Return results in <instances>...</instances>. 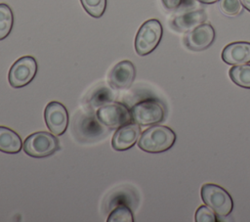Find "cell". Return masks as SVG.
I'll return each instance as SVG.
<instances>
[{
    "label": "cell",
    "mask_w": 250,
    "mask_h": 222,
    "mask_svg": "<svg viewBox=\"0 0 250 222\" xmlns=\"http://www.w3.org/2000/svg\"><path fill=\"white\" fill-rule=\"evenodd\" d=\"M37 72L36 60L31 56H24L18 59L10 67L8 79L14 88H21L29 84Z\"/></svg>",
    "instance_id": "7"
},
{
    "label": "cell",
    "mask_w": 250,
    "mask_h": 222,
    "mask_svg": "<svg viewBox=\"0 0 250 222\" xmlns=\"http://www.w3.org/2000/svg\"><path fill=\"white\" fill-rule=\"evenodd\" d=\"M242 6L250 12V0H240Z\"/></svg>",
    "instance_id": "25"
},
{
    "label": "cell",
    "mask_w": 250,
    "mask_h": 222,
    "mask_svg": "<svg viewBox=\"0 0 250 222\" xmlns=\"http://www.w3.org/2000/svg\"><path fill=\"white\" fill-rule=\"evenodd\" d=\"M197 1H199L201 3H204V4H213V3H215L219 0H197Z\"/></svg>",
    "instance_id": "26"
},
{
    "label": "cell",
    "mask_w": 250,
    "mask_h": 222,
    "mask_svg": "<svg viewBox=\"0 0 250 222\" xmlns=\"http://www.w3.org/2000/svg\"><path fill=\"white\" fill-rule=\"evenodd\" d=\"M163 34L160 22L155 19L147 20L139 28L135 38V50L138 55L146 56L151 53L159 44Z\"/></svg>",
    "instance_id": "3"
},
{
    "label": "cell",
    "mask_w": 250,
    "mask_h": 222,
    "mask_svg": "<svg viewBox=\"0 0 250 222\" xmlns=\"http://www.w3.org/2000/svg\"><path fill=\"white\" fill-rule=\"evenodd\" d=\"M176 141L175 132L164 125H153L146 129L138 140V147L146 153L159 154L168 151Z\"/></svg>",
    "instance_id": "1"
},
{
    "label": "cell",
    "mask_w": 250,
    "mask_h": 222,
    "mask_svg": "<svg viewBox=\"0 0 250 222\" xmlns=\"http://www.w3.org/2000/svg\"><path fill=\"white\" fill-rule=\"evenodd\" d=\"M215 39V30L209 23H202L188 31L184 37L185 45L192 51L208 48Z\"/></svg>",
    "instance_id": "11"
},
{
    "label": "cell",
    "mask_w": 250,
    "mask_h": 222,
    "mask_svg": "<svg viewBox=\"0 0 250 222\" xmlns=\"http://www.w3.org/2000/svg\"><path fill=\"white\" fill-rule=\"evenodd\" d=\"M201 199L218 216H228L233 208V201L224 188L216 184H204L200 190Z\"/></svg>",
    "instance_id": "2"
},
{
    "label": "cell",
    "mask_w": 250,
    "mask_h": 222,
    "mask_svg": "<svg viewBox=\"0 0 250 222\" xmlns=\"http://www.w3.org/2000/svg\"><path fill=\"white\" fill-rule=\"evenodd\" d=\"M194 220L196 222H217L218 219L215 215V212L206 205H200L194 216Z\"/></svg>",
    "instance_id": "22"
},
{
    "label": "cell",
    "mask_w": 250,
    "mask_h": 222,
    "mask_svg": "<svg viewBox=\"0 0 250 222\" xmlns=\"http://www.w3.org/2000/svg\"><path fill=\"white\" fill-rule=\"evenodd\" d=\"M161 1L165 8H167L169 10H173V9L178 8L182 4L183 0H161Z\"/></svg>",
    "instance_id": "24"
},
{
    "label": "cell",
    "mask_w": 250,
    "mask_h": 222,
    "mask_svg": "<svg viewBox=\"0 0 250 222\" xmlns=\"http://www.w3.org/2000/svg\"><path fill=\"white\" fill-rule=\"evenodd\" d=\"M72 128L76 136L79 139L90 141L93 139H98L106 133L105 126L103 125L96 115H93L90 111H80V114H76L73 117Z\"/></svg>",
    "instance_id": "8"
},
{
    "label": "cell",
    "mask_w": 250,
    "mask_h": 222,
    "mask_svg": "<svg viewBox=\"0 0 250 222\" xmlns=\"http://www.w3.org/2000/svg\"><path fill=\"white\" fill-rule=\"evenodd\" d=\"M22 148L21 137L14 130L0 126V152L6 154H18Z\"/></svg>",
    "instance_id": "15"
},
{
    "label": "cell",
    "mask_w": 250,
    "mask_h": 222,
    "mask_svg": "<svg viewBox=\"0 0 250 222\" xmlns=\"http://www.w3.org/2000/svg\"><path fill=\"white\" fill-rule=\"evenodd\" d=\"M84 10L93 18H101L106 8V0H80Z\"/></svg>",
    "instance_id": "20"
},
{
    "label": "cell",
    "mask_w": 250,
    "mask_h": 222,
    "mask_svg": "<svg viewBox=\"0 0 250 222\" xmlns=\"http://www.w3.org/2000/svg\"><path fill=\"white\" fill-rule=\"evenodd\" d=\"M95 115L103 125L108 128H118L132 120L131 111L118 102H109L99 107Z\"/></svg>",
    "instance_id": "6"
},
{
    "label": "cell",
    "mask_w": 250,
    "mask_h": 222,
    "mask_svg": "<svg viewBox=\"0 0 250 222\" xmlns=\"http://www.w3.org/2000/svg\"><path fill=\"white\" fill-rule=\"evenodd\" d=\"M229 75L234 84L250 89V65L234 66L229 69Z\"/></svg>",
    "instance_id": "17"
},
{
    "label": "cell",
    "mask_w": 250,
    "mask_h": 222,
    "mask_svg": "<svg viewBox=\"0 0 250 222\" xmlns=\"http://www.w3.org/2000/svg\"><path fill=\"white\" fill-rule=\"evenodd\" d=\"M44 119L48 129L55 135H62L68 126L66 108L59 102H50L44 111Z\"/></svg>",
    "instance_id": "9"
},
{
    "label": "cell",
    "mask_w": 250,
    "mask_h": 222,
    "mask_svg": "<svg viewBox=\"0 0 250 222\" xmlns=\"http://www.w3.org/2000/svg\"><path fill=\"white\" fill-rule=\"evenodd\" d=\"M136 76V68L131 61L124 60L117 63L109 71L107 82L114 89L129 88Z\"/></svg>",
    "instance_id": "10"
},
{
    "label": "cell",
    "mask_w": 250,
    "mask_h": 222,
    "mask_svg": "<svg viewBox=\"0 0 250 222\" xmlns=\"http://www.w3.org/2000/svg\"><path fill=\"white\" fill-rule=\"evenodd\" d=\"M107 222H133L134 216L129 206L125 204H119L114 207L109 213Z\"/></svg>",
    "instance_id": "19"
},
{
    "label": "cell",
    "mask_w": 250,
    "mask_h": 222,
    "mask_svg": "<svg viewBox=\"0 0 250 222\" xmlns=\"http://www.w3.org/2000/svg\"><path fill=\"white\" fill-rule=\"evenodd\" d=\"M206 20L203 10H196L176 16L172 20V26L181 32H188L196 26L202 24Z\"/></svg>",
    "instance_id": "14"
},
{
    "label": "cell",
    "mask_w": 250,
    "mask_h": 222,
    "mask_svg": "<svg viewBox=\"0 0 250 222\" xmlns=\"http://www.w3.org/2000/svg\"><path fill=\"white\" fill-rule=\"evenodd\" d=\"M132 120L141 125L147 126L161 122L165 116L163 104L157 99H145L131 108Z\"/></svg>",
    "instance_id": "4"
},
{
    "label": "cell",
    "mask_w": 250,
    "mask_h": 222,
    "mask_svg": "<svg viewBox=\"0 0 250 222\" xmlns=\"http://www.w3.org/2000/svg\"><path fill=\"white\" fill-rule=\"evenodd\" d=\"M242 7L240 0H220L221 11L229 17L239 15L242 11Z\"/></svg>",
    "instance_id": "21"
},
{
    "label": "cell",
    "mask_w": 250,
    "mask_h": 222,
    "mask_svg": "<svg viewBox=\"0 0 250 222\" xmlns=\"http://www.w3.org/2000/svg\"><path fill=\"white\" fill-rule=\"evenodd\" d=\"M14 23V16L11 8L0 3V40L5 39L11 32Z\"/></svg>",
    "instance_id": "18"
},
{
    "label": "cell",
    "mask_w": 250,
    "mask_h": 222,
    "mask_svg": "<svg viewBox=\"0 0 250 222\" xmlns=\"http://www.w3.org/2000/svg\"><path fill=\"white\" fill-rule=\"evenodd\" d=\"M119 204H128V200L125 198V192L121 191L119 193H116L112 199L109 201V205L108 206H117Z\"/></svg>",
    "instance_id": "23"
},
{
    "label": "cell",
    "mask_w": 250,
    "mask_h": 222,
    "mask_svg": "<svg viewBox=\"0 0 250 222\" xmlns=\"http://www.w3.org/2000/svg\"><path fill=\"white\" fill-rule=\"evenodd\" d=\"M141 136V127L137 123H127L117 128L111 139V146L115 151H126L132 148Z\"/></svg>",
    "instance_id": "12"
},
{
    "label": "cell",
    "mask_w": 250,
    "mask_h": 222,
    "mask_svg": "<svg viewBox=\"0 0 250 222\" xmlns=\"http://www.w3.org/2000/svg\"><path fill=\"white\" fill-rule=\"evenodd\" d=\"M112 101L113 94L111 90L104 85H99L95 87L91 92H89L88 98L86 99V103L91 109L99 108Z\"/></svg>",
    "instance_id": "16"
},
{
    "label": "cell",
    "mask_w": 250,
    "mask_h": 222,
    "mask_svg": "<svg viewBox=\"0 0 250 222\" xmlns=\"http://www.w3.org/2000/svg\"><path fill=\"white\" fill-rule=\"evenodd\" d=\"M22 149L26 155L32 157H46L54 155L60 149L57 137L45 131L30 134L23 142Z\"/></svg>",
    "instance_id": "5"
},
{
    "label": "cell",
    "mask_w": 250,
    "mask_h": 222,
    "mask_svg": "<svg viewBox=\"0 0 250 222\" xmlns=\"http://www.w3.org/2000/svg\"><path fill=\"white\" fill-rule=\"evenodd\" d=\"M222 59L232 66L250 63V42L237 41L227 45L222 52Z\"/></svg>",
    "instance_id": "13"
}]
</instances>
